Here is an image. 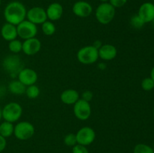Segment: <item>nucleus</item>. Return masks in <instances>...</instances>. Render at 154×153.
I'll list each match as a JSON object with an SVG mask.
<instances>
[{
  "label": "nucleus",
  "instance_id": "58836bf2",
  "mask_svg": "<svg viewBox=\"0 0 154 153\" xmlns=\"http://www.w3.org/2000/svg\"><path fill=\"white\" fill-rule=\"evenodd\" d=\"M1 4H2V0H0V5H1Z\"/></svg>",
  "mask_w": 154,
  "mask_h": 153
},
{
  "label": "nucleus",
  "instance_id": "bb28decb",
  "mask_svg": "<svg viewBox=\"0 0 154 153\" xmlns=\"http://www.w3.org/2000/svg\"><path fill=\"white\" fill-rule=\"evenodd\" d=\"M63 142H64L65 145L69 147H73L77 144V139L76 135L75 134H68L65 136L64 139H63Z\"/></svg>",
  "mask_w": 154,
  "mask_h": 153
},
{
  "label": "nucleus",
  "instance_id": "c756f323",
  "mask_svg": "<svg viewBox=\"0 0 154 153\" xmlns=\"http://www.w3.org/2000/svg\"><path fill=\"white\" fill-rule=\"evenodd\" d=\"M93 93L90 90H87V91H84L82 93V95H81V99L86 100L87 102H90L93 100Z\"/></svg>",
  "mask_w": 154,
  "mask_h": 153
},
{
  "label": "nucleus",
  "instance_id": "f3484780",
  "mask_svg": "<svg viewBox=\"0 0 154 153\" xmlns=\"http://www.w3.org/2000/svg\"><path fill=\"white\" fill-rule=\"evenodd\" d=\"M79 99V93L73 88H68V89L64 90L60 94L61 101L67 105H74Z\"/></svg>",
  "mask_w": 154,
  "mask_h": 153
},
{
  "label": "nucleus",
  "instance_id": "cd10ccee",
  "mask_svg": "<svg viewBox=\"0 0 154 153\" xmlns=\"http://www.w3.org/2000/svg\"><path fill=\"white\" fill-rule=\"evenodd\" d=\"M72 153H90L87 146L78 143L72 147Z\"/></svg>",
  "mask_w": 154,
  "mask_h": 153
},
{
  "label": "nucleus",
  "instance_id": "39448f33",
  "mask_svg": "<svg viewBox=\"0 0 154 153\" xmlns=\"http://www.w3.org/2000/svg\"><path fill=\"white\" fill-rule=\"evenodd\" d=\"M99 52L93 45H88L81 47L77 52L78 62L83 64H92L96 62L99 58Z\"/></svg>",
  "mask_w": 154,
  "mask_h": 153
},
{
  "label": "nucleus",
  "instance_id": "2f4dec72",
  "mask_svg": "<svg viewBox=\"0 0 154 153\" xmlns=\"http://www.w3.org/2000/svg\"><path fill=\"white\" fill-rule=\"evenodd\" d=\"M93 46H95V47H96V49L99 50V48H100L101 46H102V42L100 41V40H96V41H95L94 43H93Z\"/></svg>",
  "mask_w": 154,
  "mask_h": 153
},
{
  "label": "nucleus",
  "instance_id": "c9c22d12",
  "mask_svg": "<svg viewBox=\"0 0 154 153\" xmlns=\"http://www.w3.org/2000/svg\"><path fill=\"white\" fill-rule=\"evenodd\" d=\"M2 118V109L0 108V121H1Z\"/></svg>",
  "mask_w": 154,
  "mask_h": 153
},
{
  "label": "nucleus",
  "instance_id": "4be33fe9",
  "mask_svg": "<svg viewBox=\"0 0 154 153\" xmlns=\"http://www.w3.org/2000/svg\"><path fill=\"white\" fill-rule=\"evenodd\" d=\"M25 93L29 98H37L39 96V94H40V88H39V87L38 86H36L35 84L29 86H26Z\"/></svg>",
  "mask_w": 154,
  "mask_h": 153
},
{
  "label": "nucleus",
  "instance_id": "9b49d317",
  "mask_svg": "<svg viewBox=\"0 0 154 153\" xmlns=\"http://www.w3.org/2000/svg\"><path fill=\"white\" fill-rule=\"evenodd\" d=\"M17 78L18 80L20 81L24 86H29L35 84L38 80V74L33 69L24 68L19 72Z\"/></svg>",
  "mask_w": 154,
  "mask_h": 153
},
{
  "label": "nucleus",
  "instance_id": "f704fd0d",
  "mask_svg": "<svg viewBox=\"0 0 154 153\" xmlns=\"http://www.w3.org/2000/svg\"><path fill=\"white\" fill-rule=\"evenodd\" d=\"M100 2H108L109 0H99Z\"/></svg>",
  "mask_w": 154,
  "mask_h": 153
},
{
  "label": "nucleus",
  "instance_id": "a878e982",
  "mask_svg": "<svg viewBox=\"0 0 154 153\" xmlns=\"http://www.w3.org/2000/svg\"><path fill=\"white\" fill-rule=\"evenodd\" d=\"M141 88H142L143 90L144 91H151L154 88V81L149 76V77H146L141 81Z\"/></svg>",
  "mask_w": 154,
  "mask_h": 153
},
{
  "label": "nucleus",
  "instance_id": "ea45409f",
  "mask_svg": "<svg viewBox=\"0 0 154 153\" xmlns=\"http://www.w3.org/2000/svg\"><path fill=\"white\" fill-rule=\"evenodd\" d=\"M153 151H154V143H153Z\"/></svg>",
  "mask_w": 154,
  "mask_h": 153
},
{
  "label": "nucleus",
  "instance_id": "412c9836",
  "mask_svg": "<svg viewBox=\"0 0 154 153\" xmlns=\"http://www.w3.org/2000/svg\"><path fill=\"white\" fill-rule=\"evenodd\" d=\"M42 31L45 35L51 36L56 32V26L52 21L46 20L42 24Z\"/></svg>",
  "mask_w": 154,
  "mask_h": 153
},
{
  "label": "nucleus",
  "instance_id": "f8f14e48",
  "mask_svg": "<svg viewBox=\"0 0 154 153\" xmlns=\"http://www.w3.org/2000/svg\"><path fill=\"white\" fill-rule=\"evenodd\" d=\"M41 48H42L41 40L35 37L24 40V41L23 42L22 51L27 56L35 55L41 50Z\"/></svg>",
  "mask_w": 154,
  "mask_h": 153
},
{
  "label": "nucleus",
  "instance_id": "f03ea898",
  "mask_svg": "<svg viewBox=\"0 0 154 153\" xmlns=\"http://www.w3.org/2000/svg\"><path fill=\"white\" fill-rule=\"evenodd\" d=\"M115 9L109 2L101 3L95 11V16L98 22L102 25L109 24L115 16Z\"/></svg>",
  "mask_w": 154,
  "mask_h": 153
},
{
  "label": "nucleus",
  "instance_id": "ddd939ff",
  "mask_svg": "<svg viewBox=\"0 0 154 153\" xmlns=\"http://www.w3.org/2000/svg\"><path fill=\"white\" fill-rule=\"evenodd\" d=\"M93 10V6L85 1H78L72 6L74 14L81 18H86L90 16Z\"/></svg>",
  "mask_w": 154,
  "mask_h": 153
},
{
  "label": "nucleus",
  "instance_id": "7ed1b4c3",
  "mask_svg": "<svg viewBox=\"0 0 154 153\" xmlns=\"http://www.w3.org/2000/svg\"><path fill=\"white\" fill-rule=\"evenodd\" d=\"M2 67L4 70L12 77H15L23 68V62L20 57L16 54L8 55L4 58L2 61Z\"/></svg>",
  "mask_w": 154,
  "mask_h": 153
},
{
  "label": "nucleus",
  "instance_id": "6e6552de",
  "mask_svg": "<svg viewBox=\"0 0 154 153\" xmlns=\"http://www.w3.org/2000/svg\"><path fill=\"white\" fill-rule=\"evenodd\" d=\"M73 112L75 117L81 121H86L90 117L92 113L91 106L90 102L80 98L74 104Z\"/></svg>",
  "mask_w": 154,
  "mask_h": 153
},
{
  "label": "nucleus",
  "instance_id": "5701e85b",
  "mask_svg": "<svg viewBox=\"0 0 154 153\" xmlns=\"http://www.w3.org/2000/svg\"><path fill=\"white\" fill-rule=\"evenodd\" d=\"M133 153H154L153 147L145 143H138L135 146Z\"/></svg>",
  "mask_w": 154,
  "mask_h": 153
},
{
  "label": "nucleus",
  "instance_id": "393cba45",
  "mask_svg": "<svg viewBox=\"0 0 154 153\" xmlns=\"http://www.w3.org/2000/svg\"><path fill=\"white\" fill-rule=\"evenodd\" d=\"M130 24L133 28L140 29V28H141L144 26L145 22L141 20V18L138 14H135L131 17Z\"/></svg>",
  "mask_w": 154,
  "mask_h": 153
},
{
  "label": "nucleus",
  "instance_id": "20e7f679",
  "mask_svg": "<svg viewBox=\"0 0 154 153\" xmlns=\"http://www.w3.org/2000/svg\"><path fill=\"white\" fill-rule=\"evenodd\" d=\"M23 114V107L17 102H10L5 105L2 109V117L5 121L16 122L20 118Z\"/></svg>",
  "mask_w": 154,
  "mask_h": 153
},
{
  "label": "nucleus",
  "instance_id": "2eb2a0df",
  "mask_svg": "<svg viewBox=\"0 0 154 153\" xmlns=\"http://www.w3.org/2000/svg\"><path fill=\"white\" fill-rule=\"evenodd\" d=\"M99 57L104 61H111L116 58L117 55V50L115 46L112 44H102V46L98 50Z\"/></svg>",
  "mask_w": 154,
  "mask_h": 153
},
{
  "label": "nucleus",
  "instance_id": "4468645a",
  "mask_svg": "<svg viewBox=\"0 0 154 153\" xmlns=\"http://www.w3.org/2000/svg\"><path fill=\"white\" fill-rule=\"evenodd\" d=\"M137 14L145 23L151 22L154 19V4L150 2L143 3L139 7Z\"/></svg>",
  "mask_w": 154,
  "mask_h": 153
},
{
  "label": "nucleus",
  "instance_id": "9d476101",
  "mask_svg": "<svg viewBox=\"0 0 154 153\" xmlns=\"http://www.w3.org/2000/svg\"><path fill=\"white\" fill-rule=\"evenodd\" d=\"M27 20L30 21L35 25H42L43 22L48 20L46 10L41 7H32L26 12Z\"/></svg>",
  "mask_w": 154,
  "mask_h": 153
},
{
  "label": "nucleus",
  "instance_id": "6ab92c4d",
  "mask_svg": "<svg viewBox=\"0 0 154 153\" xmlns=\"http://www.w3.org/2000/svg\"><path fill=\"white\" fill-rule=\"evenodd\" d=\"M8 88L11 94L15 95H21L26 92V86L18 80H14L9 82Z\"/></svg>",
  "mask_w": 154,
  "mask_h": 153
},
{
  "label": "nucleus",
  "instance_id": "b1692460",
  "mask_svg": "<svg viewBox=\"0 0 154 153\" xmlns=\"http://www.w3.org/2000/svg\"><path fill=\"white\" fill-rule=\"evenodd\" d=\"M23 43L20 40L14 39L13 40H11L8 43V49L9 50L14 54H17L22 51Z\"/></svg>",
  "mask_w": 154,
  "mask_h": 153
},
{
  "label": "nucleus",
  "instance_id": "a19ab883",
  "mask_svg": "<svg viewBox=\"0 0 154 153\" xmlns=\"http://www.w3.org/2000/svg\"><path fill=\"white\" fill-rule=\"evenodd\" d=\"M105 153H109V152H105Z\"/></svg>",
  "mask_w": 154,
  "mask_h": 153
},
{
  "label": "nucleus",
  "instance_id": "e433bc0d",
  "mask_svg": "<svg viewBox=\"0 0 154 153\" xmlns=\"http://www.w3.org/2000/svg\"><path fill=\"white\" fill-rule=\"evenodd\" d=\"M151 22H152V23H153V26H154V19L153 20V21H152Z\"/></svg>",
  "mask_w": 154,
  "mask_h": 153
},
{
  "label": "nucleus",
  "instance_id": "1a4fd4ad",
  "mask_svg": "<svg viewBox=\"0 0 154 153\" xmlns=\"http://www.w3.org/2000/svg\"><path fill=\"white\" fill-rule=\"evenodd\" d=\"M75 135H76L77 143L85 146H90L96 140V132L94 129L88 126L80 128Z\"/></svg>",
  "mask_w": 154,
  "mask_h": 153
},
{
  "label": "nucleus",
  "instance_id": "4c0bfd02",
  "mask_svg": "<svg viewBox=\"0 0 154 153\" xmlns=\"http://www.w3.org/2000/svg\"><path fill=\"white\" fill-rule=\"evenodd\" d=\"M153 118H154V108H153Z\"/></svg>",
  "mask_w": 154,
  "mask_h": 153
},
{
  "label": "nucleus",
  "instance_id": "c85d7f7f",
  "mask_svg": "<svg viewBox=\"0 0 154 153\" xmlns=\"http://www.w3.org/2000/svg\"><path fill=\"white\" fill-rule=\"evenodd\" d=\"M128 0H109L108 2L114 8H122L127 3Z\"/></svg>",
  "mask_w": 154,
  "mask_h": 153
},
{
  "label": "nucleus",
  "instance_id": "f257e3e1",
  "mask_svg": "<svg viewBox=\"0 0 154 153\" xmlns=\"http://www.w3.org/2000/svg\"><path fill=\"white\" fill-rule=\"evenodd\" d=\"M27 10L25 5L20 2L13 1L5 6L4 17L8 23L17 26L26 17Z\"/></svg>",
  "mask_w": 154,
  "mask_h": 153
},
{
  "label": "nucleus",
  "instance_id": "aec40b11",
  "mask_svg": "<svg viewBox=\"0 0 154 153\" xmlns=\"http://www.w3.org/2000/svg\"><path fill=\"white\" fill-rule=\"evenodd\" d=\"M14 126L13 123L4 121L0 124V135L4 136L5 138L10 137L14 134Z\"/></svg>",
  "mask_w": 154,
  "mask_h": 153
},
{
  "label": "nucleus",
  "instance_id": "0eeeda50",
  "mask_svg": "<svg viewBox=\"0 0 154 153\" xmlns=\"http://www.w3.org/2000/svg\"><path fill=\"white\" fill-rule=\"evenodd\" d=\"M17 35L20 38L26 40L35 37L38 33L37 25L27 20H24L17 26Z\"/></svg>",
  "mask_w": 154,
  "mask_h": 153
},
{
  "label": "nucleus",
  "instance_id": "dca6fc26",
  "mask_svg": "<svg viewBox=\"0 0 154 153\" xmlns=\"http://www.w3.org/2000/svg\"><path fill=\"white\" fill-rule=\"evenodd\" d=\"M48 19L50 21H57L62 17L63 14V7L58 2H53L48 5L46 9Z\"/></svg>",
  "mask_w": 154,
  "mask_h": 153
},
{
  "label": "nucleus",
  "instance_id": "72a5a7b5",
  "mask_svg": "<svg viewBox=\"0 0 154 153\" xmlns=\"http://www.w3.org/2000/svg\"><path fill=\"white\" fill-rule=\"evenodd\" d=\"M150 77L151 78L152 80L154 81V66L152 68L151 70H150Z\"/></svg>",
  "mask_w": 154,
  "mask_h": 153
},
{
  "label": "nucleus",
  "instance_id": "423d86ee",
  "mask_svg": "<svg viewBox=\"0 0 154 153\" xmlns=\"http://www.w3.org/2000/svg\"><path fill=\"white\" fill-rule=\"evenodd\" d=\"M35 134V127L31 122L22 121L14 126V135L19 140H29Z\"/></svg>",
  "mask_w": 154,
  "mask_h": 153
},
{
  "label": "nucleus",
  "instance_id": "a211bd4d",
  "mask_svg": "<svg viewBox=\"0 0 154 153\" xmlns=\"http://www.w3.org/2000/svg\"><path fill=\"white\" fill-rule=\"evenodd\" d=\"M1 35L4 40L7 41H11L17 37V26L13 24L6 22L1 28Z\"/></svg>",
  "mask_w": 154,
  "mask_h": 153
},
{
  "label": "nucleus",
  "instance_id": "473e14b6",
  "mask_svg": "<svg viewBox=\"0 0 154 153\" xmlns=\"http://www.w3.org/2000/svg\"><path fill=\"white\" fill-rule=\"evenodd\" d=\"M98 67H99V68H100L101 70H104V69L106 68V65H105V63H99Z\"/></svg>",
  "mask_w": 154,
  "mask_h": 153
},
{
  "label": "nucleus",
  "instance_id": "7c9ffc66",
  "mask_svg": "<svg viewBox=\"0 0 154 153\" xmlns=\"http://www.w3.org/2000/svg\"><path fill=\"white\" fill-rule=\"evenodd\" d=\"M6 146H7L6 138H5L4 136L0 135V152L4 151L5 148H6Z\"/></svg>",
  "mask_w": 154,
  "mask_h": 153
}]
</instances>
